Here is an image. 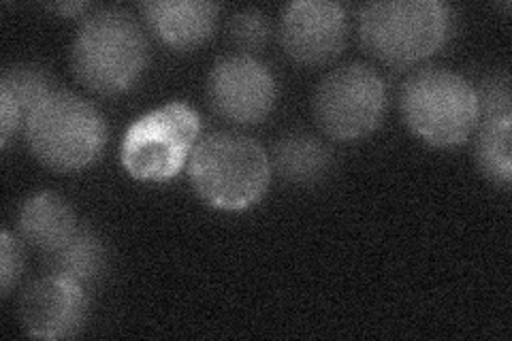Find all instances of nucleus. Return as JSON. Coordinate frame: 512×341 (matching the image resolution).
I'll return each instance as SVG.
<instances>
[{
	"instance_id": "15",
	"label": "nucleus",
	"mask_w": 512,
	"mask_h": 341,
	"mask_svg": "<svg viewBox=\"0 0 512 341\" xmlns=\"http://www.w3.org/2000/svg\"><path fill=\"white\" fill-rule=\"evenodd\" d=\"M476 128V167L489 182L508 188L512 182V116L480 118Z\"/></svg>"
},
{
	"instance_id": "17",
	"label": "nucleus",
	"mask_w": 512,
	"mask_h": 341,
	"mask_svg": "<svg viewBox=\"0 0 512 341\" xmlns=\"http://www.w3.org/2000/svg\"><path fill=\"white\" fill-rule=\"evenodd\" d=\"M229 39L235 50L244 52H259L271 39V22L267 15L259 9H244L237 11L229 22Z\"/></svg>"
},
{
	"instance_id": "5",
	"label": "nucleus",
	"mask_w": 512,
	"mask_h": 341,
	"mask_svg": "<svg viewBox=\"0 0 512 341\" xmlns=\"http://www.w3.org/2000/svg\"><path fill=\"white\" fill-rule=\"evenodd\" d=\"M410 131L436 148L466 143L478 126L476 90L466 77L440 67L414 71L399 92Z\"/></svg>"
},
{
	"instance_id": "4",
	"label": "nucleus",
	"mask_w": 512,
	"mask_h": 341,
	"mask_svg": "<svg viewBox=\"0 0 512 341\" xmlns=\"http://www.w3.org/2000/svg\"><path fill=\"white\" fill-rule=\"evenodd\" d=\"M30 154L56 173L90 167L107 145L103 113L82 96L54 90L30 111L24 124Z\"/></svg>"
},
{
	"instance_id": "8",
	"label": "nucleus",
	"mask_w": 512,
	"mask_h": 341,
	"mask_svg": "<svg viewBox=\"0 0 512 341\" xmlns=\"http://www.w3.org/2000/svg\"><path fill=\"white\" fill-rule=\"evenodd\" d=\"M278 86L261 60L246 54L222 58L207 77V101L233 124H259L276 105Z\"/></svg>"
},
{
	"instance_id": "2",
	"label": "nucleus",
	"mask_w": 512,
	"mask_h": 341,
	"mask_svg": "<svg viewBox=\"0 0 512 341\" xmlns=\"http://www.w3.org/2000/svg\"><path fill=\"white\" fill-rule=\"evenodd\" d=\"M188 177L203 203L222 211H242L267 192L271 160L256 139L216 131L197 141L188 160Z\"/></svg>"
},
{
	"instance_id": "11",
	"label": "nucleus",
	"mask_w": 512,
	"mask_h": 341,
	"mask_svg": "<svg viewBox=\"0 0 512 341\" xmlns=\"http://www.w3.org/2000/svg\"><path fill=\"white\" fill-rule=\"evenodd\" d=\"M220 7L207 0H150L141 5L150 30L171 50H197L214 35Z\"/></svg>"
},
{
	"instance_id": "9",
	"label": "nucleus",
	"mask_w": 512,
	"mask_h": 341,
	"mask_svg": "<svg viewBox=\"0 0 512 341\" xmlns=\"http://www.w3.org/2000/svg\"><path fill=\"white\" fill-rule=\"evenodd\" d=\"M280 39L288 58L318 67L338 58L348 41V13L340 3L297 0L286 5Z\"/></svg>"
},
{
	"instance_id": "10",
	"label": "nucleus",
	"mask_w": 512,
	"mask_h": 341,
	"mask_svg": "<svg viewBox=\"0 0 512 341\" xmlns=\"http://www.w3.org/2000/svg\"><path fill=\"white\" fill-rule=\"evenodd\" d=\"M88 316L86 286L47 273L26 286L20 297V322L35 339H67Z\"/></svg>"
},
{
	"instance_id": "6",
	"label": "nucleus",
	"mask_w": 512,
	"mask_h": 341,
	"mask_svg": "<svg viewBox=\"0 0 512 341\" xmlns=\"http://www.w3.org/2000/svg\"><path fill=\"white\" fill-rule=\"evenodd\" d=\"M199 113L173 101L135 120L124 135L120 160L141 182H169L186 167L199 141Z\"/></svg>"
},
{
	"instance_id": "7",
	"label": "nucleus",
	"mask_w": 512,
	"mask_h": 341,
	"mask_svg": "<svg viewBox=\"0 0 512 341\" xmlns=\"http://www.w3.org/2000/svg\"><path fill=\"white\" fill-rule=\"evenodd\" d=\"M387 88L370 64L348 62L327 73L314 92V118L335 141H359L380 126Z\"/></svg>"
},
{
	"instance_id": "18",
	"label": "nucleus",
	"mask_w": 512,
	"mask_h": 341,
	"mask_svg": "<svg viewBox=\"0 0 512 341\" xmlns=\"http://www.w3.org/2000/svg\"><path fill=\"white\" fill-rule=\"evenodd\" d=\"M478 101V120L493 116H512V92L508 73H491L474 86Z\"/></svg>"
},
{
	"instance_id": "12",
	"label": "nucleus",
	"mask_w": 512,
	"mask_h": 341,
	"mask_svg": "<svg viewBox=\"0 0 512 341\" xmlns=\"http://www.w3.org/2000/svg\"><path fill=\"white\" fill-rule=\"evenodd\" d=\"M18 229L28 246L45 256L60 248L79 226L69 201L54 192H39L20 207Z\"/></svg>"
},
{
	"instance_id": "14",
	"label": "nucleus",
	"mask_w": 512,
	"mask_h": 341,
	"mask_svg": "<svg viewBox=\"0 0 512 341\" xmlns=\"http://www.w3.org/2000/svg\"><path fill=\"white\" fill-rule=\"evenodd\" d=\"M107 246L88 226L79 229L54 252L45 254L47 273L88 286L103 278L107 269Z\"/></svg>"
},
{
	"instance_id": "13",
	"label": "nucleus",
	"mask_w": 512,
	"mask_h": 341,
	"mask_svg": "<svg viewBox=\"0 0 512 341\" xmlns=\"http://www.w3.org/2000/svg\"><path fill=\"white\" fill-rule=\"evenodd\" d=\"M333 154L314 135L293 133L284 135L274 148L271 169H274L284 182L295 186H312L331 171Z\"/></svg>"
},
{
	"instance_id": "3",
	"label": "nucleus",
	"mask_w": 512,
	"mask_h": 341,
	"mask_svg": "<svg viewBox=\"0 0 512 341\" xmlns=\"http://www.w3.org/2000/svg\"><path fill=\"white\" fill-rule=\"evenodd\" d=\"M453 26V11L440 0H378L359 11L363 47L395 69L434 56L451 39Z\"/></svg>"
},
{
	"instance_id": "16",
	"label": "nucleus",
	"mask_w": 512,
	"mask_h": 341,
	"mask_svg": "<svg viewBox=\"0 0 512 341\" xmlns=\"http://www.w3.org/2000/svg\"><path fill=\"white\" fill-rule=\"evenodd\" d=\"M52 92L50 77L35 64H15V67L5 69L3 79H0V101H7L18 109L24 124L30 111Z\"/></svg>"
},
{
	"instance_id": "1",
	"label": "nucleus",
	"mask_w": 512,
	"mask_h": 341,
	"mask_svg": "<svg viewBox=\"0 0 512 341\" xmlns=\"http://www.w3.org/2000/svg\"><path fill=\"white\" fill-rule=\"evenodd\" d=\"M71 67L96 94L131 90L148 67V39L135 15L120 7L92 11L77 30Z\"/></svg>"
},
{
	"instance_id": "20",
	"label": "nucleus",
	"mask_w": 512,
	"mask_h": 341,
	"mask_svg": "<svg viewBox=\"0 0 512 341\" xmlns=\"http://www.w3.org/2000/svg\"><path fill=\"white\" fill-rule=\"evenodd\" d=\"M50 9L56 13H62L64 18H73V15L86 11L88 3H60V5H52Z\"/></svg>"
},
{
	"instance_id": "19",
	"label": "nucleus",
	"mask_w": 512,
	"mask_h": 341,
	"mask_svg": "<svg viewBox=\"0 0 512 341\" xmlns=\"http://www.w3.org/2000/svg\"><path fill=\"white\" fill-rule=\"evenodd\" d=\"M22 261L24 256L20 243L9 231H3V237H0V288H3V295H9L13 284L18 282Z\"/></svg>"
}]
</instances>
